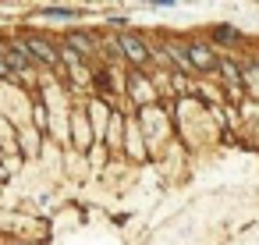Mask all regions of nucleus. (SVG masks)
<instances>
[{"label":"nucleus","mask_w":259,"mask_h":245,"mask_svg":"<svg viewBox=\"0 0 259 245\" xmlns=\"http://www.w3.org/2000/svg\"><path fill=\"white\" fill-rule=\"evenodd\" d=\"M25 54H32V57H39V61H47V64H54V61H57V54H54V50H50L43 39H32Z\"/></svg>","instance_id":"nucleus-2"},{"label":"nucleus","mask_w":259,"mask_h":245,"mask_svg":"<svg viewBox=\"0 0 259 245\" xmlns=\"http://www.w3.org/2000/svg\"><path fill=\"white\" fill-rule=\"evenodd\" d=\"M188 61H192L195 68H213V64H217V61H213V54H209L206 47H199V43H192V47H188Z\"/></svg>","instance_id":"nucleus-1"},{"label":"nucleus","mask_w":259,"mask_h":245,"mask_svg":"<svg viewBox=\"0 0 259 245\" xmlns=\"http://www.w3.org/2000/svg\"><path fill=\"white\" fill-rule=\"evenodd\" d=\"M121 47H124V54H128L132 61H146V50H142V43H139L135 36H124V39H121Z\"/></svg>","instance_id":"nucleus-3"},{"label":"nucleus","mask_w":259,"mask_h":245,"mask_svg":"<svg viewBox=\"0 0 259 245\" xmlns=\"http://www.w3.org/2000/svg\"><path fill=\"white\" fill-rule=\"evenodd\" d=\"M68 43H75L78 50H89V43H93V39H89L85 32H71V36H68Z\"/></svg>","instance_id":"nucleus-5"},{"label":"nucleus","mask_w":259,"mask_h":245,"mask_svg":"<svg viewBox=\"0 0 259 245\" xmlns=\"http://www.w3.org/2000/svg\"><path fill=\"white\" fill-rule=\"evenodd\" d=\"M0 61H4V47H0Z\"/></svg>","instance_id":"nucleus-6"},{"label":"nucleus","mask_w":259,"mask_h":245,"mask_svg":"<svg viewBox=\"0 0 259 245\" xmlns=\"http://www.w3.org/2000/svg\"><path fill=\"white\" fill-rule=\"evenodd\" d=\"M4 64H8V68H29V54H25V50H11Z\"/></svg>","instance_id":"nucleus-4"}]
</instances>
